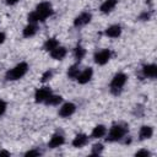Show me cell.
<instances>
[{
  "label": "cell",
  "instance_id": "obj_1",
  "mask_svg": "<svg viewBox=\"0 0 157 157\" xmlns=\"http://www.w3.org/2000/svg\"><path fill=\"white\" fill-rule=\"evenodd\" d=\"M27 71H28V65H27V63L22 61L20 64H17L16 66H13L12 69H10L6 72L5 78L7 81H16V80H20L21 77H23Z\"/></svg>",
  "mask_w": 157,
  "mask_h": 157
},
{
  "label": "cell",
  "instance_id": "obj_2",
  "mask_svg": "<svg viewBox=\"0 0 157 157\" xmlns=\"http://www.w3.org/2000/svg\"><path fill=\"white\" fill-rule=\"evenodd\" d=\"M126 80H128V76L124 74V72H118L114 75V77L112 78V82H110V91L113 94H119L124 87V85L126 83Z\"/></svg>",
  "mask_w": 157,
  "mask_h": 157
},
{
  "label": "cell",
  "instance_id": "obj_3",
  "mask_svg": "<svg viewBox=\"0 0 157 157\" xmlns=\"http://www.w3.org/2000/svg\"><path fill=\"white\" fill-rule=\"evenodd\" d=\"M125 132H126V130L121 125H113L109 129V132H108V136H107V141H109V142L119 141V140H121L124 137Z\"/></svg>",
  "mask_w": 157,
  "mask_h": 157
},
{
  "label": "cell",
  "instance_id": "obj_4",
  "mask_svg": "<svg viewBox=\"0 0 157 157\" xmlns=\"http://www.w3.org/2000/svg\"><path fill=\"white\" fill-rule=\"evenodd\" d=\"M34 11L39 15L40 21L43 22V21H45V18H48L49 16H52V13H53V7H52V5H50L49 2L43 1V2H40V4L37 5V7H36Z\"/></svg>",
  "mask_w": 157,
  "mask_h": 157
},
{
  "label": "cell",
  "instance_id": "obj_5",
  "mask_svg": "<svg viewBox=\"0 0 157 157\" xmlns=\"http://www.w3.org/2000/svg\"><path fill=\"white\" fill-rule=\"evenodd\" d=\"M110 56H112V53L109 49H102L94 54L93 59L97 65H105L110 60Z\"/></svg>",
  "mask_w": 157,
  "mask_h": 157
},
{
  "label": "cell",
  "instance_id": "obj_6",
  "mask_svg": "<svg viewBox=\"0 0 157 157\" xmlns=\"http://www.w3.org/2000/svg\"><path fill=\"white\" fill-rule=\"evenodd\" d=\"M50 94H52V90H50L49 87L44 86V87H40V88H38V90L36 91V93H34V99H36L37 103H43V102H45V99H47Z\"/></svg>",
  "mask_w": 157,
  "mask_h": 157
},
{
  "label": "cell",
  "instance_id": "obj_7",
  "mask_svg": "<svg viewBox=\"0 0 157 157\" xmlns=\"http://www.w3.org/2000/svg\"><path fill=\"white\" fill-rule=\"evenodd\" d=\"M75 110H76V105L71 102H67V103H64L59 109V115L63 118H69L75 113Z\"/></svg>",
  "mask_w": 157,
  "mask_h": 157
},
{
  "label": "cell",
  "instance_id": "obj_8",
  "mask_svg": "<svg viewBox=\"0 0 157 157\" xmlns=\"http://www.w3.org/2000/svg\"><path fill=\"white\" fill-rule=\"evenodd\" d=\"M91 18H92V15L90 12H82L80 13L77 17H75L74 20V26L75 27H81V26H85L87 23L91 22Z\"/></svg>",
  "mask_w": 157,
  "mask_h": 157
},
{
  "label": "cell",
  "instance_id": "obj_9",
  "mask_svg": "<svg viewBox=\"0 0 157 157\" xmlns=\"http://www.w3.org/2000/svg\"><path fill=\"white\" fill-rule=\"evenodd\" d=\"M92 75H93L92 67H86L83 71H80V74H78L77 77H76V80H77L78 83L85 85V83H87V82L92 78Z\"/></svg>",
  "mask_w": 157,
  "mask_h": 157
},
{
  "label": "cell",
  "instance_id": "obj_10",
  "mask_svg": "<svg viewBox=\"0 0 157 157\" xmlns=\"http://www.w3.org/2000/svg\"><path fill=\"white\" fill-rule=\"evenodd\" d=\"M64 142H65V139H64L63 135H60V134H54V135L50 137V140H49V142H48V146H49L50 148H56V147L61 146Z\"/></svg>",
  "mask_w": 157,
  "mask_h": 157
},
{
  "label": "cell",
  "instance_id": "obj_11",
  "mask_svg": "<svg viewBox=\"0 0 157 157\" xmlns=\"http://www.w3.org/2000/svg\"><path fill=\"white\" fill-rule=\"evenodd\" d=\"M49 53H50V56L54 60H63L65 58V55H66V49L64 47H61V45H58L55 49H53Z\"/></svg>",
  "mask_w": 157,
  "mask_h": 157
},
{
  "label": "cell",
  "instance_id": "obj_12",
  "mask_svg": "<svg viewBox=\"0 0 157 157\" xmlns=\"http://www.w3.org/2000/svg\"><path fill=\"white\" fill-rule=\"evenodd\" d=\"M121 34V27L119 25H112L105 29V36L110 38H118Z\"/></svg>",
  "mask_w": 157,
  "mask_h": 157
},
{
  "label": "cell",
  "instance_id": "obj_13",
  "mask_svg": "<svg viewBox=\"0 0 157 157\" xmlns=\"http://www.w3.org/2000/svg\"><path fill=\"white\" fill-rule=\"evenodd\" d=\"M142 72H144V75H145L146 77L153 78V77L157 76V65H155V64L145 65V66L142 67Z\"/></svg>",
  "mask_w": 157,
  "mask_h": 157
},
{
  "label": "cell",
  "instance_id": "obj_14",
  "mask_svg": "<svg viewBox=\"0 0 157 157\" xmlns=\"http://www.w3.org/2000/svg\"><path fill=\"white\" fill-rule=\"evenodd\" d=\"M152 135H153V129H152V126H150V125H144V126H141L140 132H139L140 140H147V139H151Z\"/></svg>",
  "mask_w": 157,
  "mask_h": 157
},
{
  "label": "cell",
  "instance_id": "obj_15",
  "mask_svg": "<svg viewBox=\"0 0 157 157\" xmlns=\"http://www.w3.org/2000/svg\"><path fill=\"white\" fill-rule=\"evenodd\" d=\"M87 140H88L87 135H85V134H77L74 137V140H72V146L80 148V147H82V146H85L87 144Z\"/></svg>",
  "mask_w": 157,
  "mask_h": 157
},
{
  "label": "cell",
  "instance_id": "obj_16",
  "mask_svg": "<svg viewBox=\"0 0 157 157\" xmlns=\"http://www.w3.org/2000/svg\"><path fill=\"white\" fill-rule=\"evenodd\" d=\"M115 5H117V0H105V1L101 5L99 10H101V12H103V13H108V12H110V11L114 10Z\"/></svg>",
  "mask_w": 157,
  "mask_h": 157
},
{
  "label": "cell",
  "instance_id": "obj_17",
  "mask_svg": "<svg viewBox=\"0 0 157 157\" xmlns=\"http://www.w3.org/2000/svg\"><path fill=\"white\" fill-rule=\"evenodd\" d=\"M105 134H107V128L104 125H97V126L93 128V130L91 132V136L93 139H99V137H103Z\"/></svg>",
  "mask_w": 157,
  "mask_h": 157
},
{
  "label": "cell",
  "instance_id": "obj_18",
  "mask_svg": "<svg viewBox=\"0 0 157 157\" xmlns=\"http://www.w3.org/2000/svg\"><path fill=\"white\" fill-rule=\"evenodd\" d=\"M36 33H37V26H36V23H28V25L23 28V31H22V34H23L25 38L33 37Z\"/></svg>",
  "mask_w": 157,
  "mask_h": 157
},
{
  "label": "cell",
  "instance_id": "obj_19",
  "mask_svg": "<svg viewBox=\"0 0 157 157\" xmlns=\"http://www.w3.org/2000/svg\"><path fill=\"white\" fill-rule=\"evenodd\" d=\"M61 101H63V97L61 96H59V94H50L47 99H45V104L47 105H58V104H60L61 103Z\"/></svg>",
  "mask_w": 157,
  "mask_h": 157
},
{
  "label": "cell",
  "instance_id": "obj_20",
  "mask_svg": "<svg viewBox=\"0 0 157 157\" xmlns=\"http://www.w3.org/2000/svg\"><path fill=\"white\" fill-rule=\"evenodd\" d=\"M58 45H59L58 39H55V38H49V39H47L45 43H44V50H47V52H52V50L55 49Z\"/></svg>",
  "mask_w": 157,
  "mask_h": 157
},
{
  "label": "cell",
  "instance_id": "obj_21",
  "mask_svg": "<svg viewBox=\"0 0 157 157\" xmlns=\"http://www.w3.org/2000/svg\"><path fill=\"white\" fill-rule=\"evenodd\" d=\"M85 54H86V50H85L81 45H78V47H76V48L74 49V56H75V59H76L77 61H81V60L83 59Z\"/></svg>",
  "mask_w": 157,
  "mask_h": 157
},
{
  "label": "cell",
  "instance_id": "obj_22",
  "mask_svg": "<svg viewBox=\"0 0 157 157\" xmlns=\"http://www.w3.org/2000/svg\"><path fill=\"white\" fill-rule=\"evenodd\" d=\"M78 74H80V69H78L76 65L70 66L69 70H67V76H69V78H71V80H76V77H77Z\"/></svg>",
  "mask_w": 157,
  "mask_h": 157
},
{
  "label": "cell",
  "instance_id": "obj_23",
  "mask_svg": "<svg viewBox=\"0 0 157 157\" xmlns=\"http://www.w3.org/2000/svg\"><path fill=\"white\" fill-rule=\"evenodd\" d=\"M28 23H37V22H42L39 15L36 11H32L31 13H28Z\"/></svg>",
  "mask_w": 157,
  "mask_h": 157
},
{
  "label": "cell",
  "instance_id": "obj_24",
  "mask_svg": "<svg viewBox=\"0 0 157 157\" xmlns=\"http://www.w3.org/2000/svg\"><path fill=\"white\" fill-rule=\"evenodd\" d=\"M103 151V145L102 144H96L92 147V155H99Z\"/></svg>",
  "mask_w": 157,
  "mask_h": 157
},
{
  "label": "cell",
  "instance_id": "obj_25",
  "mask_svg": "<svg viewBox=\"0 0 157 157\" xmlns=\"http://www.w3.org/2000/svg\"><path fill=\"white\" fill-rule=\"evenodd\" d=\"M52 76H53V72L50 71V70H47L43 75H42V77H40V81L42 82H45V81H48V80H50L52 78Z\"/></svg>",
  "mask_w": 157,
  "mask_h": 157
},
{
  "label": "cell",
  "instance_id": "obj_26",
  "mask_svg": "<svg viewBox=\"0 0 157 157\" xmlns=\"http://www.w3.org/2000/svg\"><path fill=\"white\" fill-rule=\"evenodd\" d=\"M39 155H40V152L37 151V150H31V151H27L25 153L26 157H33V156H39Z\"/></svg>",
  "mask_w": 157,
  "mask_h": 157
},
{
  "label": "cell",
  "instance_id": "obj_27",
  "mask_svg": "<svg viewBox=\"0 0 157 157\" xmlns=\"http://www.w3.org/2000/svg\"><path fill=\"white\" fill-rule=\"evenodd\" d=\"M6 102L5 101H2V99H0V115H2L4 113H5V110H6Z\"/></svg>",
  "mask_w": 157,
  "mask_h": 157
},
{
  "label": "cell",
  "instance_id": "obj_28",
  "mask_svg": "<svg viewBox=\"0 0 157 157\" xmlns=\"http://www.w3.org/2000/svg\"><path fill=\"white\" fill-rule=\"evenodd\" d=\"M135 155H136V156H150V152H148L147 150H140V151H137Z\"/></svg>",
  "mask_w": 157,
  "mask_h": 157
},
{
  "label": "cell",
  "instance_id": "obj_29",
  "mask_svg": "<svg viewBox=\"0 0 157 157\" xmlns=\"http://www.w3.org/2000/svg\"><path fill=\"white\" fill-rule=\"evenodd\" d=\"M5 39H6L5 33H4V32H0V44H1V43H4V42H5Z\"/></svg>",
  "mask_w": 157,
  "mask_h": 157
},
{
  "label": "cell",
  "instance_id": "obj_30",
  "mask_svg": "<svg viewBox=\"0 0 157 157\" xmlns=\"http://www.w3.org/2000/svg\"><path fill=\"white\" fill-rule=\"evenodd\" d=\"M20 0H6V4L7 5H15V4H17Z\"/></svg>",
  "mask_w": 157,
  "mask_h": 157
},
{
  "label": "cell",
  "instance_id": "obj_31",
  "mask_svg": "<svg viewBox=\"0 0 157 157\" xmlns=\"http://www.w3.org/2000/svg\"><path fill=\"white\" fill-rule=\"evenodd\" d=\"M0 156H10V152L9 151H5V150H1L0 151Z\"/></svg>",
  "mask_w": 157,
  "mask_h": 157
}]
</instances>
